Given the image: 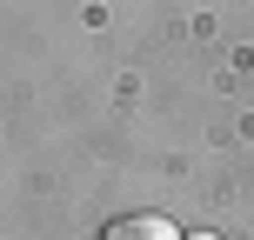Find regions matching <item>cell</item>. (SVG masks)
I'll list each match as a JSON object with an SVG mask.
<instances>
[{"mask_svg":"<svg viewBox=\"0 0 254 240\" xmlns=\"http://www.w3.org/2000/svg\"><path fill=\"white\" fill-rule=\"evenodd\" d=\"M101 240H181V227L167 214H121L101 227Z\"/></svg>","mask_w":254,"mask_h":240,"instance_id":"1","label":"cell"},{"mask_svg":"<svg viewBox=\"0 0 254 240\" xmlns=\"http://www.w3.org/2000/svg\"><path fill=\"white\" fill-rule=\"evenodd\" d=\"M188 240H214V234H188Z\"/></svg>","mask_w":254,"mask_h":240,"instance_id":"2","label":"cell"}]
</instances>
